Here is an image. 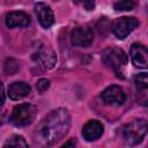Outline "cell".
I'll list each match as a JSON object with an SVG mask.
<instances>
[{"mask_svg":"<svg viewBox=\"0 0 148 148\" xmlns=\"http://www.w3.org/2000/svg\"><path fill=\"white\" fill-rule=\"evenodd\" d=\"M71 116L64 108L53 110L40 124L38 128V141L42 145L52 146L61 140L68 132Z\"/></svg>","mask_w":148,"mask_h":148,"instance_id":"cell-1","label":"cell"},{"mask_svg":"<svg viewBox=\"0 0 148 148\" xmlns=\"http://www.w3.org/2000/svg\"><path fill=\"white\" fill-rule=\"evenodd\" d=\"M147 134V121L145 119H135L124 127V141L128 146L138 145Z\"/></svg>","mask_w":148,"mask_h":148,"instance_id":"cell-2","label":"cell"},{"mask_svg":"<svg viewBox=\"0 0 148 148\" xmlns=\"http://www.w3.org/2000/svg\"><path fill=\"white\" fill-rule=\"evenodd\" d=\"M37 114V110L34 105L23 103L15 106L9 117L10 123L16 127H24L30 125Z\"/></svg>","mask_w":148,"mask_h":148,"instance_id":"cell-3","label":"cell"},{"mask_svg":"<svg viewBox=\"0 0 148 148\" xmlns=\"http://www.w3.org/2000/svg\"><path fill=\"white\" fill-rule=\"evenodd\" d=\"M102 60L108 67L113 69L116 73H120L127 64V56L121 49L109 47L103 51Z\"/></svg>","mask_w":148,"mask_h":148,"instance_id":"cell-4","label":"cell"},{"mask_svg":"<svg viewBox=\"0 0 148 148\" xmlns=\"http://www.w3.org/2000/svg\"><path fill=\"white\" fill-rule=\"evenodd\" d=\"M138 25H139V21L135 17H130V16L119 17L112 23V32L116 35L117 38L124 39Z\"/></svg>","mask_w":148,"mask_h":148,"instance_id":"cell-5","label":"cell"},{"mask_svg":"<svg viewBox=\"0 0 148 148\" xmlns=\"http://www.w3.org/2000/svg\"><path fill=\"white\" fill-rule=\"evenodd\" d=\"M32 60L37 64V66L42 71H49L56 65L57 56L47 46H40L32 54Z\"/></svg>","mask_w":148,"mask_h":148,"instance_id":"cell-6","label":"cell"},{"mask_svg":"<svg viewBox=\"0 0 148 148\" xmlns=\"http://www.w3.org/2000/svg\"><path fill=\"white\" fill-rule=\"evenodd\" d=\"M101 98L106 105H121L126 99V95L119 86L112 84L102 91Z\"/></svg>","mask_w":148,"mask_h":148,"instance_id":"cell-7","label":"cell"},{"mask_svg":"<svg viewBox=\"0 0 148 148\" xmlns=\"http://www.w3.org/2000/svg\"><path fill=\"white\" fill-rule=\"evenodd\" d=\"M71 39L75 46L88 47L94 40V34L92 30L87 27H77L73 30Z\"/></svg>","mask_w":148,"mask_h":148,"instance_id":"cell-8","label":"cell"},{"mask_svg":"<svg viewBox=\"0 0 148 148\" xmlns=\"http://www.w3.org/2000/svg\"><path fill=\"white\" fill-rule=\"evenodd\" d=\"M130 56L134 66L139 68H147L148 65V53L145 45L140 43H133L130 49Z\"/></svg>","mask_w":148,"mask_h":148,"instance_id":"cell-9","label":"cell"},{"mask_svg":"<svg viewBox=\"0 0 148 148\" xmlns=\"http://www.w3.org/2000/svg\"><path fill=\"white\" fill-rule=\"evenodd\" d=\"M35 13L37 15L38 22L43 28H50L54 23V15L49 5L38 2L35 5Z\"/></svg>","mask_w":148,"mask_h":148,"instance_id":"cell-10","label":"cell"},{"mask_svg":"<svg viewBox=\"0 0 148 148\" xmlns=\"http://www.w3.org/2000/svg\"><path fill=\"white\" fill-rule=\"evenodd\" d=\"M104 127L102 123L98 120H89L82 130V135L87 141H94L97 140L102 134H103Z\"/></svg>","mask_w":148,"mask_h":148,"instance_id":"cell-11","label":"cell"},{"mask_svg":"<svg viewBox=\"0 0 148 148\" xmlns=\"http://www.w3.org/2000/svg\"><path fill=\"white\" fill-rule=\"evenodd\" d=\"M30 23V17L23 12H10L6 15V25L8 28H24Z\"/></svg>","mask_w":148,"mask_h":148,"instance_id":"cell-12","label":"cell"},{"mask_svg":"<svg viewBox=\"0 0 148 148\" xmlns=\"http://www.w3.org/2000/svg\"><path fill=\"white\" fill-rule=\"evenodd\" d=\"M30 86L25 82H14L8 87V96L13 101H18L30 92Z\"/></svg>","mask_w":148,"mask_h":148,"instance_id":"cell-13","label":"cell"},{"mask_svg":"<svg viewBox=\"0 0 148 148\" xmlns=\"http://www.w3.org/2000/svg\"><path fill=\"white\" fill-rule=\"evenodd\" d=\"M134 83L138 88V90H142V91H147L148 88V76L147 73H140L134 77Z\"/></svg>","mask_w":148,"mask_h":148,"instance_id":"cell-14","label":"cell"},{"mask_svg":"<svg viewBox=\"0 0 148 148\" xmlns=\"http://www.w3.org/2000/svg\"><path fill=\"white\" fill-rule=\"evenodd\" d=\"M5 147H28V143L25 142V140L23 139V136L21 135H13L10 139H8V141L3 145Z\"/></svg>","mask_w":148,"mask_h":148,"instance_id":"cell-15","label":"cell"},{"mask_svg":"<svg viewBox=\"0 0 148 148\" xmlns=\"http://www.w3.org/2000/svg\"><path fill=\"white\" fill-rule=\"evenodd\" d=\"M135 0H118L114 3L116 10H132L135 7Z\"/></svg>","mask_w":148,"mask_h":148,"instance_id":"cell-16","label":"cell"},{"mask_svg":"<svg viewBox=\"0 0 148 148\" xmlns=\"http://www.w3.org/2000/svg\"><path fill=\"white\" fill-rule=\"evenodd\" d=\"M18 67H20L18 61H16L15 59H7V61L5 64V73L7 75L14 74L15 72H17Z\"/></svg>","mask_w":148,"mask_h":148,"instance_id":"cell-17","label":"cell"},{"mask_svg":"<svg viewBox=\"0 0 148 148\" xmlns=\"http://www.w3.org/2000/svg\"><path fill=\"white\" fill-rule=\"evenodd\" d=\"M73 2L89 12L95 8V0H73Z\"/></svg>","mask_w":148,"mask_h":148,"instance_id":"cell-18","label":"cell"},{"mask_svg":"<svg viewBox=\"0 0 148 148\" xmlns=\"http://www.w3.org/2000/svg\"><path fill=\"white\" fill-rule=\"evenodd\" d=\"M49 87H50V81H49L47 79H40V80L37 82V84H36V88H37V90H38L39 92L46 91V90L49 89Z\"/></svg>","mask_w":148,"mask_h":148,"instance_id":"cell-19","label":"cell"},{"mask_svg":"<svg viewBox=\"0 0 148 148\" xmlns=\"http://www.w3.org/2000/svg\"><path fill=\"white\" fill-rule=\"evenodd\" d=\"M5 88H3V84L0 82V106L3 104L5 102Z\"/></svg>","mask_w":148,"mask_h":148,"instance_id":"cell-20","label":"cell"}]
</instances>
